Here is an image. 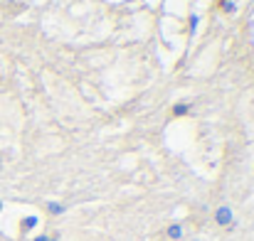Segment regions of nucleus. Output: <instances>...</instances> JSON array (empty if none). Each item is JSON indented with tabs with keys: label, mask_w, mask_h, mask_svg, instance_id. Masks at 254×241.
I'll return each mask as SVG.
<instances>
[{
	"label": "nucleus",
	"mask_w": 254,
	"mask_h": 241,
	"mask_svg": "<svg viewBox=\"0 0 254 241\" xmlns=\"http://www.w3.org/2000/svg\"><path fill=\"white\" fill-rule=\"evenodd\" d=\"M212 219H215V224L222 227V229H235V212H232L230 204H220V207L215 209Z\"/></svg>",
	"instance_id": "f257e3e1"
},
{
	"label": "nucleus",
	"mask_w": 254,
	"mask_h": 241,
	"mask_svg": "<svg viewBox=\"0 0 254 241\" xmlns=\"http://www.w3.org/2000/svg\"><path fill=\"white\" fill-rule=\"evenodd\" d=\"M222 12H227V15H235V12H237V5L230 0V2H225V5H222Z\"/></svg>",
	"instance_id": "423d86ee"
},
{
	"label": "nucleus",
	"mask_w": 254,
	"mask_h": 241,
	"mask_svg": "<svg viewBox=\"0 0 254 241\" xmlns=\"http://www.w3.org/2000/svg\"><path fill=\"white\" fill-rule=\"evenodd\" d=\"M32 241H50V237H47V234H40V237H35Z\"/></svg>",
	"instance_id": "0eeeda50"
},
{
	"label": "nucleus",
	"mask_w": 254,
	"mask_h": 241,
	"mask_svg": "<svg viewBox=\"0 0 254 241\" xmlns=\"http://www.w3.org/2000/svg\"><path fill=\"white\" fill-rule=\"evenodd\" d=\"M0 212H2V199H0Z\"/></svg>",
	"instance_id": "6e6552de"
},
{
	"label": "nucleus",
	"mask_w": 254,
	"mask_h": 241,
	"mask_svg": "<svg viewBox=\"0 0 254 241\" xmlns=\"http://www.w3.org/2000/svg\"><path fill=\"white\" fill-rule=\"evenodd\" d=\"M47 212L52 217H60V214H64V204L62 202H47Z\"/></svg>",
	"instance_id": "20e7f679"
},
{
	"label": "nucleus",
	"mask_w": 254,
	"mask_h": 241,
	"mask_svg": "<svg viewBox=\"0 0 254 241\" xmlns=\"http://www.w3.org/2000/svg\"><path fill=\"white\" fill-rule=\"evenodd\" d=\"M32 227H37V217H25V219L20 222V229H22V232H30Z\"/></svg>",
	"instance_id": "39448f33"
},
{
	"label": "nucleus",
	"mask_w": 254,
	"mask_h": 241,
	"mask_svg": "<svg viewBox=\"0 0 254 241\" xmlns=\"http://www.w3.org/2000/svg\"><path fill=\"white\" fill-rule=\"evenodd\" d=\"M190 111H192V103H188V101H178V103H173L170 106V118H185V116H190Z\"/></svg>",
	"instance_id": "f03ea898"
},
{
	"label": "nucleus",
	"mask_w": 254,
	"mask_h": 241,
	"mask_svg": "<svg viewBox=\"0 0 254 241\" xmlns=\"http://www.w3.org/2000/svg\"><path fill=\"white\" fill-rule=\"evenodd\" d=\"M166 237H168L170 241H183V224H180V222L168 224V227H166Z\"/></svg>",
	"instance_id": "7ed1b4c3"
}]
</instances>
